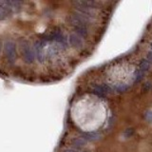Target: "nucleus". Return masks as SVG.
Returning a JSON list of instances; mask_svg holds the SVG:
<instances>
[{
  "mask_svg": "<svg viewBox=\"0 0 152 152\" xmlns=\"http://www.w3.org/2000/svg\"><path fill=\"white\" fill-rule=\"evenodd\" d=\"M96 2L0 0V79L50 85L89 54Z\"/></svg>",
  "mask_w": 152,
  "mask_h": 152,
  "instance_id": "nucleus-1",
  "label": "nucleus"
}]
</instances>
